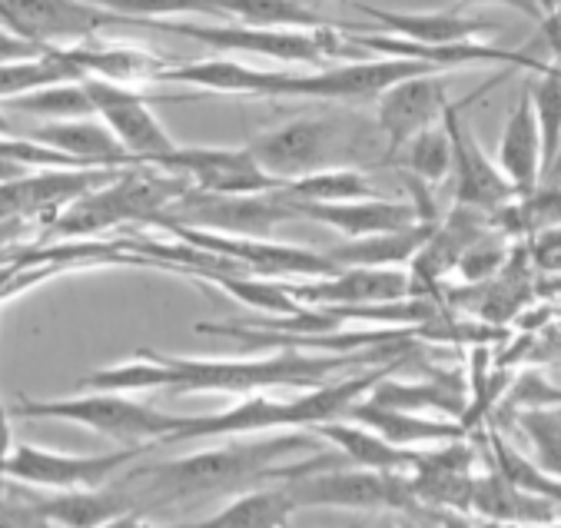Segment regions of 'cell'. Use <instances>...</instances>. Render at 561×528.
I'll use <instances>...</instances> for the list:
<instances>
[{"instance_id":"1","label":"cell","mask_w":561,"mask_h":528,"mask_svg":"<svg viewBox=\"0 0 561 528\" xmlns=\"http://www.w3.org/2000/svg\"><path fill=\"white\" fill-rule=\"evenodd\" d=\"M412 343H392V346H373L359 353H340V356H312V353H293L276 349L273 356L256 359H186V356H167L153 349H140L134 359L121 366H106L80 379V389H100V392H227V395H247L263 392L276 386H299L312 389L325 382L332 372H353L366 366L396 363V356L409 353Z\"/></svg>"},{"instance_id":"2","label":"cell","mask_w":561,"mask_h":528,"mask_svg":"<svg viewBox=\"0 0 561 528\" xmlns=\"http://www.w3.org/2000/svg\"><path fill=\"white\" fill-rule=\"evenodd\" d=\"M316 436L302 433V436H273V439H240L233 436L230 443H222L216 449H203L196 456L176 459V462H163V466H150L140 469L137 475L144 479V498H190V495H213V492H230L250 482H263V479H299L306 472L316 469H329L346 462L343 456H316L309 462L299 466H286V469H273L276 459H283L286 452L296 449H312Z\"/></svg>"},{"instance_id":"3","label":"cell","mask_w":561,"mask_h":528,"mask_svg":"<svg viewBox=\"0 0 561 528\" xmlns=\"http://www.w3.org/2000/svg\"><path fill=\"white\" fill-rule=\"evenodd\" d=\"M190 183L176 173L157 170V167H124L106 186H96L64 206L50 220L47 233L60 240H80L96 237L124 223H144L167 214V206L183 196Z\"/></svg>"},{"instance_id":"4","label":"cell","mask_w":561,"mask_h":528,"mask_svg":"<svg viewBox=\"0 0 561 528\" xmlns=\"http://www.w3.org/2000/svg\"><path fill=\"white\" fill-rule=\"evenodd\" d=\"M18 418H60L73 426L93 429L121 446H147V443H170L190 415L163 412L150 402L130 399V392H100L83 389L77 395H54V399H31L11 405Z\"/></svg>"},{"instance_id":"5","label":"cell","mask_w":561,"mask_h":528,"mask_svg":"<svg viewBox=\"0 0 561 528\" xmlns=\"http://www.w3.org/2000/svg\"><path fill=\"white\" fill-rule=\"evenodd\" d=\"M153 31H170L176 37H190L219 54H250V57H266L276 64H306V67H319L329 57H343L350 50L340 24L322 27V31H283V27H250V24H237V21L206 24V27L153 21Z\"/></svg>"},{"instance_id":"6","label":"cell","mask_w":561,"mask_h":528,"mask_svg":"<svg viewBox=\"0 0 561 528\" xmlns=\"http://www.w3.org/2000/svg\"><path fill=\"white\" fill-rule=\"evenodd\" d=\"M286 220H296L293 206L283 199L279 190L270 193H203V190H186L176 196L167 214L157 217V227L176 223L190 230H206V233H222V237H256L270 240L273 230Z\"/></svg>"},{"instance_id":"7","label":"cell","mask_w":561,"mask_h":528,"mask_svg":"<svg viewBox=\"0 0 561 528\" xmlns=\"http://www.w3.org/2000/svg\"><path fill=\"white\" fill-rule=\"evenodd\" d=\"M422 73H442L419 60L402 57H379V60H359V64H340L322 67L312 73H286L270 70L263 96H299V100H332V103H376L389 87L409 77Z\"/></svg>"},{"instance_id":"8","label":"cell","mask_w":561,"mask_h":528,"mask_svg":"<svg viewBox=\"0 0 561 528\" xmlns=\"http://www.w3.org/2000/svg\"><path fill=\"white\" fill-rule=\"evenodd\" d=\"M247 150L266 176H273L276 183H289L306 173L335 167L332 160L353 150V134H346L340 120L296 117L283 127L253 137Z\"/></svg>"},{"instance_id":"9","label":"cell","mask_w":561,"mask_h":528,"mask_svg":"<svg viewBox=\"0 0 561 528\" xmlns=\"http://www.w3.org/2000/svg\"><path fill=\"white\" fill-rule=\"evenodd\" d=\"M296 508H396L419 512V498L405 472H373V469H316L286 482Z\"/></svg>"},{"instance_id":"10","label":"cell","mask_w":561,"mask_h":528,"mask_svg":"<svg viewBox=\"0 0 561 528\" xmlns=\"http://www.w3.org/2000/svg\"><path fill=\"white\" fill-rule=\"evenodd\" d=\"M0 27L21 41L47 47H73L93 41L103 27H150L144 21L117 18L90 0H0Z\"/></svg>"},{"instance_id":"11","label":"cell","mask_w":561,"mask_h":528,"mask_svg":"<svg viewBox=\"0 0 561 528\" xmlns=\"http://www.w3.org/2000/svg\"><path fill=\"white\" fill-rule=\"evenodd\" d=\"M153 446H121L117 452H54L41 446H14L8 479L47 492H87L114 482L130 462Z\"/></svg>"},{"instance_id":"12","label":"cell","mask_w":561,"mask_h":528,"mask_svg":"<svg viewBox=\"0 0 561 528\" xmlns=\"http://www.w3.org/2000/svg\"><path fill=\"white\" fill-rule=\"evenodd\" d=\"M80 83L90 93L93 114L117 137V144L134 163L150 167L170 150H176V140L170 137V130L160 124V117L150 107L153 96H147L140 87L100 80V77H83Z\"/></svg>"},{"instance_id":"13","label":"cell","mask_w":561,"mask_h":528,"mask_svg":"<svg viewBox=\"0 0 561 528\" xmlns=\"http://www.w3.org/2000/svg\"><path fill=\"white\" fill-rule=\"evenodd\" d=\"M163 230H170L176 240L209 250L222 260H230L233 266H240L250 276H266V279H319V276H332L340 273L325 253L316 250H302L293 243H279V240H256V237H222V233H206V230H190V227H176L167 223Z\"/></svg>"},{"instance_id":"14","label":"cell","mask_w":561,"mask_h":528,"mask_svg":"<svg viewBox=\"0 0 561 528\" xmlns=\"http://www.w3.org/2000/svg\"><path fill=\"white\" fill-rule=\"evenodd\" d=\"M508 77V73H505ZM505 77H495L489 87L502 83ZM485 87V90H489ZM485 90L466 96L462 103H448L442 114V127L453 140V176H456V206H469L479 209V214H495L499 206H505L508 199H515L512 183L502 176L499 163L482 150V144L472 137V127L462 117V107L476 103Z\"/></svg>"},{"instance_id":"15","label":"cell","mask_w":561,"mask_h":528,"mask_svg":"<svg viewBox=\"0 0 561 528\" xmlns=\"http://www.w3.org/2000/svg\"><path fill=\"white\" fill-rule=\"evenodd\" d=\"M124 167H50L0 183V220L57 217L83 193L106 186Z\"/></svg>"},{"instance_id":"16","label":"cell","mask_w":561,"mask_h":528,"mask_svg":"<svg viewBox=\"0 0 561 528\" xmlns=\"http://www.w3.org/2000/svg\"><path fill=\"white\" fill-rule=\"evenodd\" d=\"M157 170L183 176L203 193H270L279 190L273 176L260 170L247 147H180L150 163Z\"/></svg>"},{"instance_id":"17","label":"cell","mask_w":561,"mask_h":528,"mask_svg":"<svg viewBox=\"0 0 561 528\" xmlns=\"http://www.w3.org/2000/svg\"><path fill=\"white\" fill-rule=\"evenodd\" d=\"M448 80L445 73H422L399 80L376 100V127L386 137V157H396L415 134L442 124L448 107Z\"/></svg>"},{"instance_id":"18","label":"cell","mask_w":561,"mask_h":528,"mask_svg":"<svg viewBox=\"0 0 561 528\" xmlns=\"http://www.w3.org/2000/svg\"><path fill=\"white\" fill-rule=\"evenodd\" d=\"M489 230V214L469 206H453V214H445L425 246L412 256L405 276H409V296H435L442 279L456 273L462 253Z\"/></svg>"},{"instance_id":"19","label":"cell","mask_w":561,"mask_h":528,"mask_svg":"<svg viewBox=\"0 0 561 528\" xmlns=\"http://www.w3.org/2000/svg\"><path fill=\"white\" fill-rule=\"evenodd\" d=\"M286 292L306 306H376V302H396L409 296V276L405 269H373V266H350L332 276L319 279H283Z\"/></svg>"},{"instance_id":"20","label":"cell","mask_w":561,"mask_h":528,"mask_svg":"<svg viewBox=\"0 0 561 528\" xmlns=\"http://www.w3.org/2000/svg\"><path fill=\"white\" fill-rule=\"evenodd\" d=\"M266 429H293L289 415V395H270L263 392H247L240 395L230 409L222 412H203L190 415L186 426L170 439V443H190V439H233V436H250V433H266Z\"/></svg>"},{"instance_id":"21","label":"cell","mask_w":561,"mask_h":528,"mask_svg":"<svg viewBox=\"0 0 561 528\" xmlns=\"http://www.w3.org/2000/svg\"><path fill=\"white\" fill-rule=\"evenodd\" d=\"M293 214L312 223H322L346 240L396 233V230H409L412 223H419L415 206L409 199H386V196H369V199H353V203H302V206H293Z\"/></svg>"},{"instance_id":"22","label":"cell","mask_w":561,"mask_h":528,"mask_svg":"<svg viewBox=\"0 0 561 528\" xmlns=\"http://www.w3.org/2000/svg\"><path fill=\"white\" fill-rule=\"evenodd\" d=\"M369 21H376L382 27V34L412 41V44H425V47H445V44H466V41H482L492 37L499 27L492 21H479V18H466L459 8L456 11H379L369 4H356Z\"/></svg>"},{"instance_id":"23","label":"cell","mask_w":561,"mask_h":528,"mask_svg":"<svg viewBox=\"0 0 561 528\" xmlns=\"http://www.w3.org/2000/svg\"><path fill=\"white\" fill-rule=\"evenodd\" d=\"M472 449L459 439V443H445V449L422 456L409 475L412 492L422 505H453L469 512V498H472Z\"/></svg>"},{"instance_id":"24","label":"cell","mask_w":561,"mask_h":528,"mask_svg":"<svg viewBox=\"0 0 561 528\" xmlns=\"http://www.w3.org/2000/svg\"><path fill=\"white\" fill-rule=\"evenodd\" d=\"M47 150L64 153L77 167H140L134 163L117 137L106 130L100 117H80V120H57V124H41L27 134H21Z\"/></svg>"},{"instance_id":"25","label":"cell","mask_w":561,"mask_h":528,"mask_svg":"<svg viewBox=\"0 0 561 528\" xmlns=\"http://www.w3.org/2000/svg\"><path fill=\"white\" fill-rule=\"evenodd\" d=\"M77 73L83 77H100V80H114V83H144L157 80L163 67H170L163 57L144 47H124V44H73V47H54Z\"/></svg>"},{"instance_id":"26","label":"cell","mask_w":561,"mask_h":528,"mask_svg":"<svg viewBox=\"0 0 561 528\" xmlns=\"http://www.w3.org/2000/svg\"><path fill=\"white\" fill-rule=\"evenodd\" d=\"M495 163H499L502 176L512 183L515 196H525L541 183V137H538L528 87L518 93L515 107L505 120Z\"/></svg>"},{"instance_id":"27","label":"cell","mask_w":561,"mask_h":528,"mask_svg":"<svg viewBox=\"0 0 561 528\" xmlns=\"http://www.w3.org/2000/svg\"><path fill=\"white\" fill-rule=\"evenodd\" d=\"M350 418L359 422V426L373 429L376 436H382L386 443L399 446V449H412V446H425V443H459L466 436L462 422H435L415 412H399V409H386L376 405L369 399L356 402L350 409Z\"/></svg>"},{"instance_id":"28","label":"cell","mask_w":561,"mask_h":528,"mask_svg":"<svg viewBox=\"0 0 561 528\" xmlns=\"http://www.w3.org/2000/svg\"><path fill=\"white\" fill-rule=\"evenodd\" d=\"M316 439L335 446L346 462H353L356 469H373V472H409L419 462V452L412 449H399L392 443H386L382 436H376L373 429L359 426V422H322V426L309 429Z\"/></svg>"},{"instance_id":"29","label":"cell","mask_w":561,"mask_h":528,"mask_svg":"<svg viewBox=\"0 0 561 528\" xmlns=\"http://www.w3.org/2000/svg\"><path fill=\"white\" fill-rule=\"evenodd\" d=\"M469 512L489 518V521H499V525H528V528H545V525H554L558 512H554V502L548 498H538V495H528L515 485H508L495 469L485 475V479H476L472 485V498H469Z\"/></svg>"},{"instance_id":"30","label":"cell","mask_w":561,"mask_h":528,"mask_svg":"<svg viewBox=\"0 0 561 528\" xmlns=\"http://www.w3.org/2000/svg\"><path fill=\"white\" fill-rule=\"evenodd\" d=\"M435 223H412L409 230H396V233H376V237H359V240H346L343 246H332L325 256L340 266H373V269H399L409 266L412 256L425 246V240L432 237Z\"/></svg>"},{"instance_id":"31","label":"cell","mask_w":561,"mask_h":528,"mask_svg":"<svg viewBox=\"0 0 561 528\" xmlns=\"http://www.w3.org/2000/svg\"><path fill=\"white\" fill-rule=\"evenodd\" d=\"M157 80H176L190 87H203L209 93H230V96H263L270 70L247 67L230 57H213L196 64H170Z\"/></svg>"},{"instance_id":"32","label":"cell","mask_w":561,"mask_h":528,"mask_svg":"<svg viewBox=\"0 0 561 528\" xmlns=\"http://www.w3.org/2000/svg\"><path fill=\"white\" fill-rule=\"evenodd\" d=\"M489 227L508 240H531L548 230H561V186L538 183L531 193L508 199L489 214Z\"/></svg>"},{"instance_id":"33","label":"cell","mask_w":561,"mask_h":528,"mask_svg":"<svg viewBox=\"0 0 561 528\" xmlns=\"http://www.w3.org/2000/svg\"><path fill=\"white\" fill-rule=\"evenodd\" d=\"M369 402L376 405H386V409H399V412H422V409H438L445 415H456L459 422L466 418L469 412V402L466 395L453 386V379H428V382H396L392 376H386L382 382L373 386V392L366 395Z\"/></svg>"},{"instance_id":"34","label":"cell","mask_w":561,"mask_h":528,"mask_svg":"<svg viewBox=\"0 0 561 528\" xmlns=\"http://www.w3.org/2000/svg\"><path fill=\"white\" fill-rule=\"evenodd\" d=\"M283 199L289 206L302 203H353V199H369L379 196V190L369 183V176L356 167H325L316 173H306L299 180H289L279 186Z\"/></svg>"},{"instance_id":"35","label":"cell","mask_w":561,"mask_h":528,"mask_svg":"<svg viewBox=\"0 0 561 528\" xmlns=\"http://www.w3.org/2000/svg\"><path fill=\"white\" fill-rule=\"evenodd\" d=\"M293 512L299 508L286 485L253 489V492H240L233 502H227V508L206 515L203 525L206 528H283Z\"/></svg>"},{"instance_id":"36","label":"cell","mask_w":561,"mask_h":528,"mask_svg":"<svg viewBox=\"0 0 561 528\" xmlns=\"http://www.w3.org/2000/svg\"><path fill=\"white\" fill-rule=\"evenodd\" d=\"M186 279H196L203 286H216L222 292H230L233 299L253 306L256 312H270V315H299L306 312V306H299L283 279H266V276H250V273H186Z\"/></svg>"},{"instance_id":"37","label":"cell","mask_w":561,"mask_h":528,"mask_svg":"<svg viewBox=\"0 0 561 528\" xmlns=\"http://www.w3.org/2000/svg\"><path fill=\"white\" fill-rule=\"evenodd\" d=\"M227 21L250 24V27H296V31H322L335 27L332 21L319 18L302 0H216Z\"/></svg>"},{"instance_id":"38","label":"cell","mask_w":561,"mask_h":528,"mask_svg":"<svg viewBox=\"0 0 561 528\" xmlns=\"http://www.w3.org/2000/svg\"><path fill=\"white\" fill-rule=\"evenodd\" d=\"M4 107H11L14 114L44 120V124H57V120H80V117H96L90 93L83 90L80 80H67V83H50L41 90H31L24 96L8 100Z\"/></svg>"},{"instance_id":"39","label":"cell","mask_w":561,"mask_h":528,"mask_svg":"<svg viewBox=\"0 0 561 528\" xmlns=\"http://www.w3.org/2000/svg\"><path fill=\"white\" fill-rule=\"evenodd\" d=\"M67 80H80V73L54 47H47L41 57L8 60V64H0V103L24 96L31 90H41V87H50V83H67Z\"/></svg>"},{"instance_id":"40","label":"cell","mask_w":561,"mask_h":528,"mask_svg":"<svg viewBox=\"0 0 561 528\" xmlns=\"http://www.w3.org/2000/svg\"><path fill=\"white\" fill-rule=\"evenodd\" d=\"M399 153H402V176H412L428 190L445 183L448 173H453V140H448L442 124L415 134Z\"/></svg>"},{"instance_id":"41","label":"cell","mask_w":561,"mask_h":528,"mask_svg":"<svg viewBox=\"0 0 561 528\" xmlns=\"http://www.w3.org/2000/svg\"><path fill=\"white\" fill-rule=\"evenodd\" d=\"M531 93V111L541 137V176L561 153V70L554 64H545L538 70V80L528 87Z\"/></svg>"},{"instance_id":"42","label":"cell","mask_w":561,"mask_h":528,"mask_svg":"<svg viewBox=\"0 0 561 528\" xmlns=\"http://www.w3.org/2000/svg\"><path fill=\"white\" fill-rule=\"evenodd\" d=\"M489 449H492L495 472H499L508 485H515V489H522V492H528V495H538V498H548V502L561 505V479H554V475H548L545 469H538L528 456H522L515 446H508L499 433H489Z\"/></svg>"},{"instance_id":"43","label":"cell","mask_w":561,"mask_h":528,"mask_svg":"<svg viewBox=\"0 0 561 528\" xmlns=\"http://www.w3.org/2000/svg\"><path fill=\"white\" fill-rule=\"evenodd\" d=\"M93 8H103L117 18H130V21H167L176 14H199V18H222V11L216 8V0H90Z\"/></svg>"},{"instance_id":"44","label":"cell","mask_w":561,"mask_h":528,"mask_svg":"<svg viewBox=\"0 0 561 528\" xmlns=\"http://www.w3.org/2000/svg\"><path fill=\"white\" fill-rule=\"evenodd\" d=\"M518 426L535 449V466L561 479V412L554 409H522Z\"/></svg>"},{"instance_id":"45","label":"cell","mask_w":561,"mask_h":528,"mask_svg":"<svg viewBox=\"0 0 561 528\" xmlns=\"http://www.w3.org/2000/svg\"><path fill=\"white\" fill-rule=\"evenodd\" d=\"M508 253H512V240L489 227V230L462 253L456 273H459V279H462L466 286H485L489 279L499 276V269L505 266Z\"/></svg>"},{"instance_id":"46","label":"cell","mask_w":561,"mask_h":528,"mask_svg":"<svg viewBox=\"0 0 561 528\" xmlns=\"http://www.w3.org/2000/svg\"><path fill=\"white\" fill-rule=\"evenodd\" d=\"M528 57L541 60V64H551L561 57V4H554L541 21H538V34L528 47H522Z\"/></svg>"},{"instance_id":"47","label":"cell","mask_w":561,"mask_h":528,"mask_svg":"<svg viewBox=\"0 0 561 528\" xmlns=\"http://www.w3.org/2000/svg\"><path fill=\"white\" fill-rule=\"evenodd\" d=\"M11 409L4 405V399H0V502H4L8 495V462L14 456V429H11Z\"/></svg>"},{"instance_id":"48","label":"cell","mask_w":561,"mask_h":528,"mask_svg":"<svg viewBox=\"0 0 561 528\" xmlns=\"http://www.w3.org/2000/svg\"><path fill=\"white\" fill-rule=\"evenodd\" d=\"M41 54H44L41 47H34V44L21 41L18 34L0 27V64H8V60H27V57H41Z\"/></svg>"},{"instance_id":"49","label":"cell","mask_w":561,"mask_h":528,"mask_svg":"<svg viewBox=\"0 0 561 528\" xmlns=\"http://www.w3.org/2000/svg\"><path fill=\"white\" fill-rule=\"evenodd\" d=\"M37 528H47V525H37ZM96 528H206V525H203V518L199 521H180V525H153L140 512H127V515H117V518H110Z\"/></svg>"},{"instance_id":"50","label":"cell","mask_w":561,"mask_h":528,"mask_svg":"<svg viewBox=\"0 0 561 528\" xmlns=\"http://www.w3.org/2000/svg\"><path fill=\"white\" fill-rule=\"evenodd\" d=\"M469 4H505V8H512V11H518V14L531 18V21H541L545 18L538 0H459V8H469Z\"/></svg>"},{"instance_id":"51","label":"cell","mask_w":561,"mask_h":528,"mask_svg":"<svg viewBox=\"0 0 561 528\" xmlns=\"http://www.w3.org/2000/svg\"><path fill=\"white\" fill-rule=\"evenodd\" d=\"M31 230V220H0V260Z\"/></svg>"},{"instance_id":"52","label":"cell","mask_w":561,"mask_h":528,"mask_svg":"<svg viewBox=\"0 0 561 528\" xmlns=\"http://www.w3.org/2000/svg\"><path fill=\"white\" fill-rule=\"evenodd\" d=\"M442 528H505V525L489 521V518L472 521V518H462V515H445V518H442Z\"/></svg>"},{"instance_id":"53","label":"cell","mask_w":561,"mask_h":528,"mask_svg":"<svg viewBox=\"0 0 561 528\" xmlns=\"http://www.w3.org/2000/svg\"><path fill=\"white\" fill-rule=\"evenodd\" d=\"M541 183H551V186H561V153L554 157V163L545 170V176H541Z\"/></svg>"},{"instance_id":"54","label":"cell","mask_w":561,"mask_h":528,"mask_svg":"<svg viewBox=\"0 0 561 528\" xmlns=\"http://www.w3.org/2000/svg\"><path fill=\"white\" fill-rule=\"evenodd\" d=\"M0 137H21L18 127H14V120H11L4 111H0Z\"/></svg>"}]
</instances>
